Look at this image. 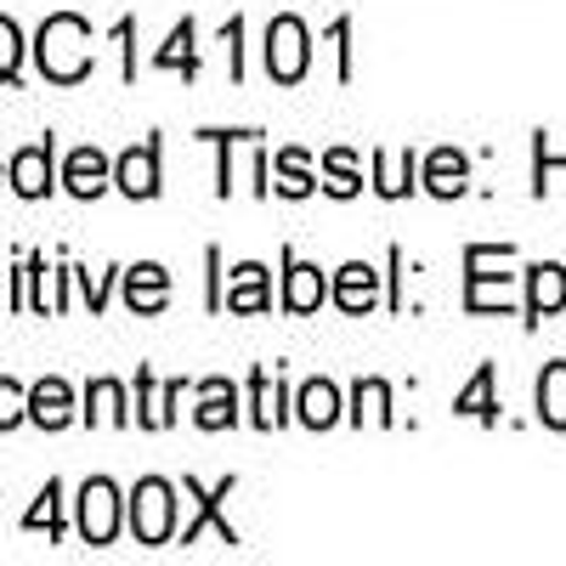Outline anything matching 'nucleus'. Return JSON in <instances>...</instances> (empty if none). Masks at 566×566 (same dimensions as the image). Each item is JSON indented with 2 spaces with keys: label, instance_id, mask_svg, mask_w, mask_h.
Masks as SVG:
<instances>
[{
  "label": "nucleus",
  "instance_id": "nucleus-1",
  "mask_svg": "<svg viewBox=\"0 0 566 566\" xmlns=\"http://www.w3.org/2000/svg\"><path fill=\"white\" fill-rule=\"evenodd\" d=\"M34 57H40V74L57 80V85H74L91 74V29L85 18L74 12H57L40 23V40H34Z\"/></svg>",
  "mask_w": 566,
  "mask_h": 566
},
{
  "label": "nucleus",
  "instance_id": "nucleus-2",
  "mask_svg": "<svg viewBox=\"0 0 566 566\" xmlns=\"http://www.w3.org/2000/svg\"><path fill=\"white\" fill-rule=\"evenodd\" d=\"M130 533L142 544H170V533H176V493H170V482H159V476L136 482V493H130Z\"/></svg>",
  "mask_w": 566,
  "mask_h": 566
},
{
  "label": "nucleus",
  "instance_id": "nucleus-3",
  "mask_svg": "<svg viewBox=\"0 0 566 566\" xmlns=\"http://www.w3.org/2000/svg\"><path fill=\"white\" fill-rule=\"evenodd\" d=\"M306 29H301V18H272V29H266V69H272V80L277 85H295L301 74H306Z\"/></svg>",
  "mask_w": 566,
  "mask_h": 566
},
{
  "label": "nucleus",
  "instance_id": "nucleus-4",
  "mask_svg": "<svg viewBox=\"0 0 566 566\" xmlns=\"http://www.w3.org/2000/svg\"><path fill=\"white\" fill-rule=\"evenodd\" d=\"M80 533H85V544H114V533H119V493H114V482H85L80 488Z\"/></svg>",
  "mask_w": 566,
  "mask_h": 566
},
{
  "label": "nucleus",
  "instance_id": "nucleus-5",
  "mask_svg": "<svg viewBox=\"0 0 566 566\" xmlns=\"http://www.w3.org/2000/svg\"><path fill=\"white\" fill-rule=\"evenodd\" d=\"M114 181L125 187L130 199H154L159 193V142H142L114 165Z\"/></svg>",
  "mask_w": 566,
  "mask_h": 566
},
{
  "label": "nucleus",
  "instance_id": "nucleus-6",
  "mask_svg": "<svg viewBox=\"0 0 566 566\" xmlns=\"http://www.w3.org/2000/svg\"><path fill=\"white\" fill-rule=\"evenodd\" d=\"M187 493H193L199 504H193V522H187V527H181V544H193V538H199L205 527H216V533H221V544H239V533H232V527L221 522V499L232 493V476H227V482H216L210 493H205L199 482H187Z\"/></svg>",
  "mask_w": 566,
  "mask_h": 566
},
{
  "label": "nucleus",
  "instance_id": "nucleus-7",
  "mask_svg": "<svg viewBox=\"0 0 566 566\" xmlns=\"http://www.w3.org/2000/svg\"><path fill=\"white\" fill-rule=\"evenodd\" d=\"M12 187H18L23 199H45V193H52V136L34 142V148H23L12 159Z\"/></svg>",
  "mask_w": 566,
  "mask_h": 566
},
{
  "label": "nucleus",
  "instance_id": "nucleus-8",
  "mask_svg": "<svg viewBox=\"0 0 566 566\" xmlns=\"http://www.w3.org/2000/svg\"><path fill=\"white\" fill-rule=\"evenodd\" d=\"M125 301H130V312H159V306L170 301V272L154 266V261L130 266V272H125Z\"/></svg>",
  "mask_w": 566,
  "mask_h": 566
},
{
  "label": "nucleus",
  "instance_id": "nucleus-9",
  "mask_svg": "<svg viewBox=\"0 0 566 566\" xmlns=\"http://www.w3.org/2000/svg\"><path fill=\"white\" fill-rule=\"evenodd\" d=\"M527 277H533V295H527V323H544L549 312H560V306H566V266L538 261Z\"/></svg>",
  "mask_w": 566,
  "mask_h": 566
},
{
  "label": "nucleus",
  "instance_id": "nucleus-10",
  "mask_svg": "<svg viewBox=\"0 0 566 566\" xmlns=\"http://www.w3.org/2000/svg\"><path fill=\"white\" fill-rule=\"evenodd\" d=\"M29 419L45 424V431H63V424L74 419V391H69L63 380H40V386L29 391Z\"/></svg>",
  "mask_w": 566,
  "mask_h": 566
},
{
  "label": "nucleus",
  "instance_id": "nucleus-11",
  "mask_svg": "<svg viewBox=\"0 0 566 566\" xmlns=\"http://www.w3.org/2000/svg\"><path fill=\"white\" fill-rule=\"evenodd\" d=\"M323 301H328L323 272L306 266V261H290V272H283V306H290V312H317Z\"/></svg>",
  "mask_w": 566,
  "mask_h": 566
},
{
  "label": "nucleus",
  "instance_id": "nucleus-12",
  "mask_svg": "<svg viewBox=\"0 0 566 566\" xmlns=\"http://www.w3.org/2000/svg\"><path fill=\"white\" fill-rule=\"evenodd\" d=\"M227 312H266L272 295H266V266L244 261V266H232V290L221 295Z\"/></svg>",
  "mask_w": 566,
  "mask_h": 566
},
{
  "label": "nucleus",
  "instance_id": "nucleus-13",
  "mask_svg": "<svg viewBox=\"0 0 566 566\" xmlns=\"http://www.w3.org/2000/svg\"><path fill=\"white\" fill-rule=\"evenodd\" d=\"M374 295H380V277H374L368 261L340 266V277H335V306H340V312H368Z\"/></svg>",
  "mask_w": 566,
  "mask_h": 566
},
{
  "label": "nucleus",
  "instance_id": "nucleus-14",
  "mask_svg": "<svg viewBox=\"0 0 566 566\" xmlns=\"http://www.w3.org/2000/svg\"><path fill=\"white\" fill-rule=\"evenodd\" d=\"M63 181H69V193H74V199H97L103 187H108V159H103L97 148H74Z\"/></svg>",
  "mask_w": 566,
  "mask_h": 566
},
{
  "label": "nucleus",
  "instance_id": "nucleus-15",
  "mask_svg": "<svg viewBox=\"0 0 566 566\" xmlns=\"http://www.w3.org/2000/svg\"><path fill=\"white\" fill-rule=\"evenodd\" d=\"M464 176H470V165H464L459 148H437L431 159H424V187H431L437 199H459L464 193Z\"/></svg>",
  "mask_w": 566,
  "mask_h": 566
},
{
  "label": "nucleus",
  "instance_id": "nucleus-16",
  "mask_svg": "<svg viewBox=\"0 0 566 566\" xmlns=\"http://www.w3.org/2000/svg\"><path fill=\"white\" fill-rule=\"evenodd\" d=\"M176 397H181V386H165V391H159L148 368L136 374V419L148 424V431H165V424H170V402H176Z\"/></svg>",
  "mask_w": 566,
  "mask_h": 566
},
{
  "label": "nucleus",
  "instance_id": "nucleus-17",
  "mask_svg": "<svg viewBox=\"0 0 566 566\" xmlns=\"http://www.w3.org/2000/svg\"><path fill=\"white\" fill-rule=\"evenodd\" d=\"M295 408H301V424H312V431H328V424L340 419V391L328 386V380H306L301 397H295Z\"/></svg>",
  "mask_w": 566,
  "mask_h": 566
},
{
  "label": "nucleus",
  "instance_id": "nucleus-18",
  "mask_svg": "<svg viewBox=\"0 0 566 566\" xmlns=\"http://www.w3.org/2000/svg\"><path fill=\"white\" fill-rule=\"evenodd\" d=\"M232 419H239V391H232V380H205L199 386V424L205 431H227Z\"/></svg>",
  "mask_w": 566,
  "mask_h": 566
},
{
  "label": "nucleus",
  "instance_id": "nucleus-19",
  "mask_svg": "<svg viewBox=\"0 0 566 566\" xmlns=\"http://www.w3.org/2000/svg\"><path fill=\"white\" fill-rule=\"evenodd\" d=\"M538 419L549 431H566V363H549L538 374Z\"/></svg>",
  "mask_w": 566,
  "mask_h": 566
},
{
  "label": "nucleus",
  "instance_id": "nucleus-20",
  "mask_svg": "<svg viewBox=\"0 0 566 566\" xmlns=\"http://www.w3.org/2000/svg\"><path fill=\"white\" fill-rule=\"evenodd\" d=\"M453 413H459V419L470 413V419H482V424H493V419H499V402H493V363H482V368H476V380H470V386L459 391Z\"/></svg>",
  "mask_w": 566,
  "mask_h": 566
},
{
  "label": "nucleus",
  "instance_id": "nucleus-21",
  "mask_svg": "<svg viewBox=\"0 0 566 566\" xmlns=\"http://www.w3.org/2000/svg\"><path fill=\"white\" fill-rule=\"evenodd\" d=\"M272 170H277V181H272V187H277L283 199H306L312 187H317V181H312V170H306V154H301V148H283V154L272 159Z\"/></svg>",
  "mask_w": 566,
  "mask_h": 566
},
{
  "label": "nucleus",
  "instance_id": "nucleus-22",
  "mask_svg": "<svg viewBox=\"0 0 566 566\" xmlns=\"http://www.w3.org/2000/svg\"><path fill=\"white\" fill-rule=\"evenodd\" d=\"M85 419L91 424H125V391H119V380H91Z\"/></svg>",
  "mask_w": 566,
  "mask_h": 566
},
{
  "label": "nucleus",
  "instance_id": "nucleus-23",
  "mask_svg": "<svg viewBox=\"0 0 566 566\" xmlns=\"http://www.w3.org/2000/svg\"><path fill=\"white\" fill-rule=\"evenodd\" d=\"M413 176H419V159H413V154H402L397 165H391L386 154H374V181H380L386 199H402L408 187H413Z\"/></svg>",
  "mask_w": 566,
  "mask_h": 566
},
{
  "label": "nucleus",
  "instance_id": "nucleus-24",
  "mask_svg": "<svg viewBox=\"0 0 566 566\" xmlns=\"http://www.w3.org/2000/svg\"><path fill=\"white\" fill-rule=\"evenodd\" d=\"M323 187H328V193H335V199H357V187H363V176H357V159H352V148H335V154H328L323 159Z\"/></svg>",
  "mask_w": 566,
  "mask_h": 566
},
{
  "label": "nucleus",
  "instance_id": "nucleus-25",
  "mask_svg": "<svg viewBox=\"0 0 566 566\" xmlns=\"http://www.w3.org/2000/svg\"><path fill=\"white\" fill-rule=\"evenodd\" d=\"M159 69H181L187 80H193L199 74V52H193V23H181L165 45H159V57H154Z\"/></svg>",
  "mask_w": 566,
  "mask_h": 566
},
{
  "label": "nucleus",
  "instance_id": "nucleus-26",
  "mask_svg": "<svg viewBox=\"0 0 566 566\" xmlns=\"http://www.w3.org/2000/svg\"><path fill=\"white\" fill-rule=\"evenodd\" d=\"M250 397H255V424H261V431H272V424H283V408H277V402H283V386L272 380L266 368H261L255 380H250Z\"/></svg>",
  "mask_w": 566,
  "mask_h": 566
},
{
  "label": "nucleus",
  "instance_id": "nucleus-27",
  "mask_svg": "<svg viewBox=\"0 0 566 566\" xmlns=\"http://www.w3.org/2000/svg\"><path fill=\"white\" fill-rule=\"evenodd\" d=\"M380 419V424H391V391H386V380H357V419Z\"/></svg>",
  "mask_w": 566,
  "mask_h": 566
},
{
  "label": "nucleus",
  "instance_id": "nucleus-28",
  "mask_svg": "<svg viewBox=\"0 0 566 566\" xmlns=\"http://www.w3.org/2000/svg\"><path fill=\"white\" fill-rule=\"evenodd\" d=\"M57 499H63V488H57V482H45L40 504H34V510L23 515V527H45V533L57 538V533H63V515H57Z\"/></svg>",
  "mask_w": 566,
  "mask_h": 566
},
{
  "label": "nucleus",
  "instance_id": "nucleus-29",
  "mask_svg": "<svg viewBox=\"0 0 566 566\" xmlns=\"http://www.w3.org/2000/svg\"><path fill=\"white\" fill-rule=\"evenodd\" d=\"M18 419H29V391L18 380H0V431H12Z\"/></svg>",
  "mask_w": 566,
  "mask_h": 566
},
{
  "label": "nucleus",
  "instance_id": "nucleus-30",
  "mask_svg": "<svg viewBox=\"0 0 566 566\" xmlns=\"http://www.w3.org/2000/svg\"><path fill=\"white\" fill-rule=\"evenodd\" d=\"M18 57H23V34L12 18H0V80H18Z\"/></svg>",
  "mask_w": 566,
  "mask_h": 566
}]
</instances>
